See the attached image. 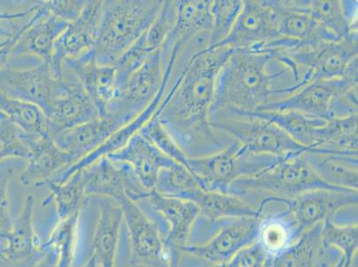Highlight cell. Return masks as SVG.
I'll use <instances>...</instances> for the list:
<instances>
[{
    "mask_svg": "<svg viewBox=\"0 0 358 267\" xmlns=\"http://www.w3.org/2000/svg\"><path fill=\"white\" fill-rule=\"evenodd\" d=\"M234 52L229 45H217L195 57L156 112L188 159L216 154L234 141L210 122L217 75Z\"/></svg>",
    "mask_w": 358,
    "mask_h": 267,
    "instance_id": "6da1fadb",
    "label": "cell"
},
{
    "mask_svg": "<svg viewBox=\"0 0 358 267\" xmlns=\"http://www.w3.org/2000/svg\"><path fill=\"white\" fill-rule=\"evenodd\" d=\"M294 76L269 52L234 51L217 75L210 114H249L299 89Z\"/></svg>",
    "mask_w": 358,
    "mask_h": 267,
    "instance_id": "7a4b0ae2",
    "label": "cell"
},
{
    "mask_svg": "<svg viewBox=\"0 0 358 267\" xmlns=\"http://www.w3.org/2000/svg\"><path fill=\"white\" fill-rule=\"evenodd\" d=\"M317 189L336 188L318 178L302 152L282 158L254 177L239 179L230 185L227 194L244 199L263 212L266 204L286 205L299 195Z\"/></svg>",
    "mask_w": 358,
    "mask_h": 267,
    "instance_id": "3957f363",
    "label": "cell"
},
{
    "mask_svg": "<svg viewBox=\"0 0 358 267\" xmlns=\"http://www.w3.org/2000/svg\"><path fill=\"white\" fill-rule=\"evenodd\" d=\"M162 0H106L95 47L97 63L113 65L154 22Z\"/></svg>",
    "mask_w": 358,
    "mask_h": 267,
    "instance_id": "277c9868",
    "label": "cell"
},
{
    "mask_svg": "<svg viewBox=\"0 0 358 267\" xmlns=\"http://www.w3.org/2000/svg\"><path fill=\"white\" fill-rule=\"evenodd\" d=\"M282 158L254 154L234 140L226 148L206 157L188 159V168L204 191L227 194L239 179L254 177Z\"/></svg>",
    "mask_w": 358,
    "mask_h": 267,
    "instance_id": "5b68a950",
    "label": "cell"
},
{
    "mask_svg": "<svg viewBox=\"0 0 358 267\" xmlns=\"http://www.w3.org/2000/svg\"><path fill=\"white\" fill-rule=\"evenodd\" d=\"M211 126L240 143L254 154L285 158L307 151L274 122L227 110L210 114Z\"/></svg>",
    "mask_w": 358,
    "mask_h": 267,
    "instance_id": "8992f818",
    "label": "cell"
},
{
    "mask_svg": "<svg viewBox=\"0 0 358 267\" xmlns=\"http://www.w3.org/2000/svg\"><path fill=\"white\" fill-rule=\"evenodd\" d=\"M117 203L122 208L123 222L128 230L130 262L145 267H178L181 256L166 245L157 224L129 198Z\"/></svg>",
    "mask_w": 358,
    "mask_h": 267,
    "instance_id": "52a82bcc",
    "label": "cell"
},
{
    "mask_svg": "<svg viewBox=\"0 0 358 267\" xmlns=\"http://www.w3.org/2000/svg\"><path fill=\"white\" fill-rule=\"evenodd\" d=\"M263 215L224 220L206 243L187 244L179 252L181 256L194 257L203 267L223 266L240 250L258 240Z\"/></svg>",
    "mask_w": 358,
    "mask_h": 267,
    "instance_id": "ba28073f",
    "label": "cell"
},
{
    "mask_svg": "<svg viewBox=\"0 0 358 267\" xmlns=\"http://www.w3.org/2000/svg\"><path fill=\"white\" fill-rule=\"evenodd\" d=\"M68 78L57 77L48 63L26 69L8 67L0 71V93L12 99L36 104L47 110L53 101L66 89Z\"/></svg>",
    "mask_w": 358,
    "mask_h": 267,
    "instance_id": "9c48e42d",
    "label": "cell"
},
{
    "mask_svg": "<svg viewBox=\"0 0 358 267\" xmlns=\"http://www.w3.org/2000/svg\"><path fill=\"white\" fill-rule=\"evenodd\" d=\"M354 87H357V60L351 64L341 79L311 81L285 99L269 103L258 112L295 110L306 115L329 120L335 100Z\"/></svg>",
    "mask_w": 358,
    "mask_h": 267,
    "instance_id": "30bf717a",
    "label": "cell"
},
{
    "mask_svg": "<svg viewBox=\"0 0 358 267\" xmlns=\"http://www.w3.org/2000/svg\"><path fill=\"white\" fill-rule=\"evenodd\" d=\"M356 191L338 189H317L306 192L289 201L286 212L294 224L296 240L302 233L327 220H334L338 214L357 208Z\"/></svg>",
    "mask_w": 358,
    "mask_h": 267,
    "instance_id": "8fae6325",
    "label": "cell"
},
{
    "mask_svg": "<svg viewBox=\"0 0 358 267\" xmlns=\"http://www.w3.org/2000/svg\"><path fill=\"white\" fill-rule=\"evenodd\" d=\"M278 38L269 0H245L233 30L220 45H229L234 51L264 52Z\"/></svg>",
    "mask_w": 358,
    "mask_h": 267,
    "instance_id": "7c38bea8",
    "label": "cell"
},
{
    "mask_svg": "<svg viewBox=\"0 0 358 267\" xmlns=\"http://www.w3.org/2000/svg\"><path fill=\"white\" fill-rule=\"evenodd\" d=\"M162 50H156L129 78L122 96L109 104L106 113L133 120L144 112L157 96L164 82Z\"/></svg>",
    "mask_w": 358,
    "mask_h": 267,
    "instance_id": "4fadbf2b",
    "label": "cell"
},
{
    "mask_svg": "<svg viewBox=\"0 0 358 267\" xmlns=\"http://www.w3.org/2000/svg\"><path fill=\"white\" fill-rule=\"evenodd\" d=\"M103 16V1H87L79 17L71 22L55 44L50 66L57 77L63 76L64 62L80 57L95 47Z\"/></svg>",
    "mask_w": 358,
    "mask_h": 267,
    "instance_id": "5bb4252c",
    "label": "cell"
},
{
    "mask_svg": "<svg viewBox=\"0 0 358 267\" xmlns=\"http://www.w3.org/2000/svg\"><path fill=\"white\" fill-rule=\"evenodd\" d=\"M34 195L28 194L11 232L5 237L0 260L8 267H31L47 252L34 228Z\"/></svg>",
    "mask_w": 358,
    "mask_h": 267,
    "instance_id": "9a60e30c",
    "label": "cell"
},
{
    "mask_svg": "<svg viewBox=\"0 0 358 267\" xmlns=\"http://www.w3.org/2000/svg\"><path fill=\"white\" fill-rule=\"evenodd\" d=\"M65 70L79 81L85 92L99 110L106 115L109 104L116 96V71L113 65L97 63L95 51L90 50L80 57L64 62Z\"/></svg>",
    "mask_w": 358,
    "mask_h": 267,
    "instance_id": "2e32d148",
    "label": "cell"
},
{
    "mask_svg": "<svg viewBox=\"0 0 358 267\" xmlns=\"http://www.w3.org/2000/svg\"><path fill=\"white\" fill-rule=\"evenodd\" d=\"M69 24L48 14L42 2L38 1L37 12L13 47L12 58L31 57L38 58L41 63L50 64L55 44Z\"/></svg>",
    "mask_w": 358,
    "mask_h": 267,
    "instance_id": "e0dca14e",
    "label": "cell"
},
{
    "mask_svg": "<svg viewBox=\"0 0 358 267\" xmlns=\"http://www.w3.org/2000/svg\"><path fill=\"white\" fill-rule=\"evenodd\" d=\"M132 122L118 114L106 113L99 118L57 134L58 147L73 157L76 164L102 145L117 130Z\"/></svg>",
    "mask_w": 358,
    "mask_h": 267,
    "instance_id": "ac0fdd59",
    "label": "cell"
},
{
    "mask_svg": "<svg viewBox=\"0 0 358 267\" xmlns=\"http://www.w3.org/2000/svg\"><path fill=\"white\" fill-rule=\"evenodd\" d=\"M269 3L275 12L278 38L308 45L340 41L322 28L299 0H269Z\"/></svg>",
    "mask_w": 358,
    "mask_h": 267,
    "instance_id": "d6986e66",
    "label": "cell"
},
{
    "mask_svg": "<svg viewBox=\"0 0 358 267\" xmlns=\"http://www.w3.org/2000/svg\"><path fill=\"white\" fill-rule=\"evenodd\" d=\"M68 85L63 93L45 110L52 138L64 130L99 118V113L79 81L65 70Z\"/></svg>",
    "mask_w": 358,
    "mask_h": 267,
    "instance_id": "ffe728a7",
    "label": "cell"
},
{
    "mask_svg": "<svg viewBox=\"0 0 358 267\" xmlns=\"http://www.w3.org/2000/svg\"><path fill=\"white\" fill-rule=\"evenodd\" d=\"M146 200L152 211L167 224V233L164 236L166 245L181 256L179 250L189 244L192 230L201 217L199 207L194 201L164 196L155 190L150 192Z\"/></svg>",
    "mask_w": 358,
    "mask_h": 267,
    "instance_id": "44dd1931",
    "label": "cell"
},
{
    "mask_svg": "<svg viewBox=\"0 0 358 267\" xmlns=\"http://www.w3.org/2000/svg\"><path fill=\"white\" fill-rule=\"evenodd\" d=\"M24 139L30 150L20 181L22 185L41 187V185L65 169L76 164L71 155L58 147L52 136L26 138Z\"/></svg>",
    "mask_w": 358,
    "mask_h": 267,
    "instance_id": "7402d4cb",
    "label": "cell"
},
{
    "mask_svg": "<svg viewBox=\"0 0 358 267\" xmlns=\"http://www.w3.org/2000/svg\"><path fill=\"white\" fill-rule=\"evenodd\" d=\"M106 157L113 162L129 164L149 192L155 190L159 171L175 164L139 132L124 147Z\"/></svg>",
    "mask_w": 358,
    "mask_h": 267,
    "instance_id": "603a6c76",
    "label": "cell"
},
{
    "mask_svg": "<svg viewBox=\"0 0 358 267\" xmlns=\"http://www.w3.org/2000/svg\"><path fill=\"white\" fill-rule=\"evenodd\" d=\"M123 222L122 208L108 198H100L99 215L92 243V255L101 267H115Z\"/></svg>",
    "mask_w": 358,
    "mask_h": 267,
    "instance_id": "cb8c5ba5",
    "label": "cell"
},
{
    "mask_svg": "<svg viewBox=\"0 0 358 267\" xmlns=\"http://www.w3.org/2000/svg\"><path fill=\"white\" fill-rule=\"evenodd\" d=\"M305 155L315 175L324 184L341 190L358 191V154L307 150Z\"/></svg>",
    "mask_w": 358,
    "mask_h": 267,
    "instance_id": "d4e9b609",
    "label": "cell"
},
{
    "mask_svg": "<svg viewBox=\"0 0 358 267\" xmlns=\"http://www.w3.org/2000/svg\"><path fill=\"white\" fill-rule=\"evenodd\" d=\"M302 8L308 11L322 28L341 40L357 30L356 2L338 0H299Z\"/></svg>",
    "mask_w": 358,
    "mask_h": 267,
    "instance_id": "484cf974",
    "label": "cell"
},
{
    "mask_svg": "<svg viewBox=\"0 0 358 267\" xmlns=\"http://www.w3.org/2000/svg\"><path fill=\"white\" fill-rule=\"evenodd\" d=\"M80 171L87 198H108L119 203L127 197L124 173L119 162L102 157Z\"/></svg>",
    "mask_w": 358,
    "mask_h": 267,
    "instance_id": "4316f807",
    "label": "cell"
},
{
    "mask_svg": "<svg viewBox=\"0 0 358 267\" xmlns=\"http://www.w3.org/2000/svg\"><path fill=\"white\" fill-rule=\"evenodd\" d=\"M249 114L274 122L296 143L308 150L317 145L320 141L322 129L328 122L327 120L306 115L295 110H273Z\"/></svg>",
    "mask_w": 358,
    "mask_h": 267,
    "instance_id": "83f0119b",
    "label": "cell"
},
{
    "mask_svg": "<svg viewBox=\"0 0 358 267\" xmlns=\"http://www.w3.org/2000/svg\"><path fill=\"white\" fill-rule=\"evenodd\" d=\"M194 203L200 208L201 217L210 223L234 218L259 217L263 212L244 199L231 194L201 191Z\"/></svg>",
    "mask_w": 358,
    "mask_h": 267,
    "instance_id": "f1b7e54d",
    "label": "cell"
},
{
    "mask_svg": "<svg viewBox=\"0 0 358 267\" xmlns=\"http://www.w3.org/2000/svg\"><path fill=\"white\" fill-rule=\"evenodd\" d=\"M324 223L311 228L272 257L271 267H315L324 249Z\"/></svg>",
    "mask_w": 358,
    "mask_h": 267,
    "instance_id": "f546056e",
    "label": "cell"
},
{
    "mask_svg": "<svg viewBox=\"0 0 358 267\" xmlns=\"http://www.w3.org/2000/svg\"><path fill=\"white\" fill-rule=\"evenodd\" d=\"M0 109L26 138L52 136L47 117L36 104L0 93Z\"/></svg>",
    "mask_w": 358,
    "mask_h": 267,
    "instance_id": "4dcf8cb0",
    "label": "cell"
},
{
    "mask_svg": "<svg viewBox=\"0 0 358 267\" xmlns=\"http://www.w3.org/2000/svg\"><path fill=\"white\" fill-rule=\"evenodd\" d=\"M357 113L329 120L322 129L318 145L311 151L358 154Z\"/></svg>",
    "mask_w": 358,
    "mask_h": 267,
    "instance_id": "1f68e13d",
    "label": "cell"
},
{
    "mask_svg": "<svg viewBox=\"0 0 358 267\" xmlns=\"http://www.w3.org/2000/svg\"><path fill=\"white\" fill-rule=\"evenodd\" d=\"M42 185L50 189V194L42 201V206L55 205L57 221H62L80 214L87 197L85 191L83 171L76 173L63 184L47 181ZM41 185V187H42Z\"/></svg>",
    "mask_w": 358,
    "mask_h": 267,
    "instance_id": "d6a6232c",
    "label": "cell"
},
{
    "mask_svg": "<svg viewBox=\"0 0 358 267\" xmlns=\"http://www.w3.org/2000/svg\"><path fill=\"white\" fill-rule=\"evenodd\" d=\"M203 190L190 169L177 162L159 171L155 187V191L164 196L194 203Z\"/></svg>",
    "mask_w": 358,
    "mask_h": 267,
    "instance_id": "836d02e7",
    "label": "cell"
},
{
    "mask_svg": "<svg viewBox=\"0 0 358 267\" xmlns=\"http://www.w3.org/2000/svg\"><path fill=\"white\" fill-rule=\"evenodd\" d=\"M296 240L294 224L289 214L264 216L260 222L258 242L270 257H275Z\"/></svg>",
    "mask_w": 358,
    "mask_h": 267,
    "instance_id": "e575fe53",
    "label": "cell"
},
{
    "mask_svg": "<svg viewBox=\"0 0 358 267\" xmlns=\"http://www.w3.org/2000/svg\"><path fill=\"white\" fill-rule=\"evenodd\" d=\"M80 214L73 215L66 219L57 221L47 242L43 243L45 249L53 247L57 252V267H73L76 255L78 229Z\"/></svg>",
    "mask_w": 358,
    "mask_h": 267,
    "instance_id": "d590c367",
    "label": "cell"
},
{
    "mask_svg": "<svg viewBox=\"0 0 358 267\" xmlns=\"http://www.w3.org/2000/svg\"><path fill=\"white\" fill-rule=\"evenodd\" d=\"M323 243L324 246L334 247L343 254L344 267H350L357 257V223L338 224L331 220L325 221Z\"/></svg>",
    "mask_w": 358,
    "mask_h": 267,
    "instance_id": "8d00e7d4",
    "label": "cell"
},
{
    "mask_svg": "<svg viewBox=\"0 0 358 267\" xmlns=\"http://www.w3.org/2000/svg\"><path fill=\"white\" fill-rule=\"evenodd\" d=\"M242 0H211L210 48L226 40L242 12Z\"/></svg>",
    "mask_w": 358,
    "mask_h": 267,
    "instance_id": "74e56055",
    "label": "cell"
},
{
    "mask_svg": "<svg viewBox=\"0 0 358 267\" xmlns=\"http://www.w3.org/2000/svg\"><path fill=\"white\" fill-rule=\"evenodd\" d=\"M139 133L155 145L162 154L177 164L188 168V158L159 120L156 113Z\"/></svg>",
    "mask_w": 358,
    "mask_h": 267,
    "instance_id": "f35d334b",
    "label": "cell"
},
{
    "mask_svg": "<svg viewBox=\"0 0 358 267\" xmlns=\"http://www.w3.org/2000/svg\"><path fill=\"white\" fill-rule=\"evenodd\" d=\"M178 19L177 1H164L154 22L144 34L146 45L151 52L162 48L173 30Z\"/></svg>",
    "mask_w": 358,
    "mask_h": 267,
    "instance_id": "ab89813d",
    "label": "cell"
},
{
    "mask_svg": "<svg viewBox=\"0 0 358 267\" xmlns=\"http://www.w3.org/2000/svg\"><path fill=\"white\" fill-rule=\"evenodd\" d=\"M26 164L24 159H9L0 162V236L6 237L11 232L15 217L11 212L9 187L15 171Z\"/></svg>",
    "mask_w": 358,
    "mask_h": 267,
    "instance_id": "60d3db41",
    "label": "cell"
},
{
    "mask_svg": "<svg viewBox=\"0 0 358 267\" xmlns=\"http://www.w3.org/2000/svg\"><path fill=\"white\" fill-rule=\"evenodd\" d=\"M30 150L24 139V134L6 119L0 124V162L9 159L27 161Z\"/></svg>",
    "mask_w": 358,
    "mask_h": 267,
    "instance_id": "b9f144b4",
    "label": "cell"
},
{
    "mask_svg": "<svg viewBox=\"0 0 358 267\" xmlns=\"http://www.w3.org/2000/svg\"><path fill=\"white\" fill-rule=\"evenodd\" d=\"M37 10L38 1H32L27 8L15 12L0 10V45L12 40Z\"/></svg>",
    "mask_w": 358,
    "mask_h": 267,
    "instance_id": "7bdbcfd3",
    "label": "cell"
},
{
    "mask_svg": "<svg viewBox=\"0 0 358 267\" xmlns=\"http://www.w3.org/2000/svg\"><path fill=\"white\" fill-rule=\"evenodd\" d=\"M271 259L272 257L257 240L240 250L226 265L221 267H266Z\"/></svg>",
    "mask_w": 358,
    "mask_h": 267,
    "instance_id": "ee69618b",
    "label": "cell"
},
{
    "mask_svg": "<svg viewBox=\"0 0 358 267\" xmlns=\"http://www.w3.org/2000/svg\"><path fill=\"white\" fill-rule=\"evenodd\" d=\"M41 2L48 14L69 24L79 17L87 3L86 0H48Z\"/></svg>",
    "mask_w": 358,
    "mask_h": 267,
    "instance_id": "f6af8a7d",
    "label": "cell"
},
{
    "mask_svg": "<svg viewBox=\"0 0 358 267\" xmlns=\"http://www.w3.org/2000/svg\"><path fill=\"white\" fill-rule=\"evenodd\" d=\"M26 25L22 26L18 34L15 36L12 40L6 42V44L0 45V71L6 69L9 66L12 58L13 47L15 44L16 41L18 40L19 36L24 31Z\"/></svg>",
    "mask_w": 358,
    "mask_h": 267,
    "instance_id": "bcb514c9",
    "label": "cell"
},
{
    "mask_svg": "<svg viewBox=\"0 0 358 267\" xmlns=\"http://www.w3.org/2000/svg\"><path fill=\"white\" fill-rule=\"evenodd\" d=\"M57 253L53 247H48L47 252L31 267H57Z\"/></svg>",
    "mask_w": 358,
    "mask_h": 267,
    "instance_id": "7dc6e473",
    "label": "cell"
},
{
    "mask_svg": "<svg viewBox=\"0 0 358 267\" xmlns=\"http://www.w3.org/2000/svg\"><path fill=\"white\" fill-rule=\"evenodd\" d=\"M83 267H101L99 264L97 263L95 257L92 255L90 256L89 260H87V263Z\"/></svg>",
    "mask_w": 358,
    "mask_h": 267,
    "instance_id": "c3c4849f",
    "label": "cell"
},
{
    "mask_svg": "<svg viewBox=\"0 0 358 267\" xmlns=\"http://www.w3.org/2000/svg\"><path fill=\"white\" fill-rule=\"evenodd\" d=\"M5 238L0 236V254H1L3 247H4V240Z\"/></svg>",
    "mask_w": 358,
    "mask_h": 267,
    "instance_id": "681fc988",
    "label": "cell"
},
{
    "mask_svg": "<svg viewBox=\"0 0 358 267\" xmlns=\"http://www.w3.org/2000/svg\"><path fill=\"white\" fill-rule=\"evenodd\" d=\"M8 118H6V116L5 115L4 113H3L1 109H0V124L4 122V120Z\"/></svg>",
    "mask_w": 358,
    "mask_h": 267,
    "instance_id": "f907efd6",
    "label": "cell"
},
{
    "mask_svg": "<svg viewBox=\"0 0 358 267\" xmlns=\"http://www.w3.org/2000/svg\"><path fill=\"white\" fill-rule=\"evenodd\" d=\"M337 267H344V259L343 260V261L340 263V265H338Z\"/></svg>",
    "mask_w": 358,
    "mask_h": 267,
    "instance_id": "816d5d0a",
    "label": "cell"
},
{
    "mask_svg": "<svg viewBox=\"0 0 358 267\" xmlns=\"http://www.w3.org/2000/svg\"><path fill=\"white\" fill-rule=\"evenodd\" d=\"M271 261H272V259H271V260H270L269 263L268 264V266H266V267H271Z\"/></svg>",
    "mask_w": 358,
    "mask_h": 267,
    "instance_id": "f5cc1de1",
    "label": "cell"
},
{
    "mask_svg": "<svg viewBox=\"0 0 358 267\" xmlns=\"http://www.w3.org/2000/svg\"><path fill=\"white\" fill-rule=\"evenodd\" d=\"M5 44H6V43H5ZM3 45H4V44H3Z\"/></svg>",
    "mask_w": 358,
    "mask_h": 267,
    "instance_id": "db71d44e",
    "label": "cell"
}]
</instances>
